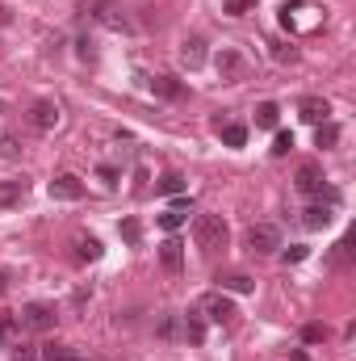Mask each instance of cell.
Listing matches in <instances>:
<instances>
[{
	"mask_svg": "<svg viewBox=\"0 0 356 361\" xmlns=\"http://www.w3.org/2000/svg\"><path fill=\"white\" fill-rule=\"evenodd\" d=\"M302 341H306V345H319V341H327V328H323V324H306V328H302Z\"/></svg>",
	"mask_w": 356,
	"mask_h": 361,
	"instance_id": "27",
	"label": "cell"
},
{
	"mask_svg": "<svg viewBox=\"0 0 356 361\" xmlns=\"http://www.w3.org/2000/svg\"><path fill=\"white\" fill-rule=\"evenodd\" d=\"M331 206H323V202H310L306 210H302V223L310 227V231H323V227H331Z\"/></svg>",
	"mask_w": 356,
	"mask_h": 361,
	"instance_id": "13",
	"label": "cell"
},
{
	"mask_svg": "<svg viewBox=\"0 0 356 361\" xmlns=\"http://www.w3.org/2000/svg\"><path fill=\"white\" fill-rule=\"evenodd\" d=\"M201 311H205V319H214V324H231L239 311H235V302L227 298V290H214V294H205L201 298Z\"/></svg>",
	"mask_w": 356,
	"mask_h": 361,
	"instance_id": "4",
	"label": "cell"
},
{
	"mask_svg": "<svg viewBox=\"0 0 356 361\" xmlns=\"http://www.w3.org/2000/svg\"><path fill=\"white\" fill-rule=\"evenodd\" d=\"M184 341H189V345H201V341H205V319H201V311H189V315H184Z\"/></svg>",
	"mask_w": 356,
	"mask_h": 361,
	"instance_id": "19",
	"label": "cell"
},
{
	"mask_svg": "<svg viewBox=\"0 0 356 361\" xmlns=\"http://www.w3.org/2000/svg\"><path fill=\"white\" fill-rule=\"evenodd\" d=\"M293 185H298V193H306V197H323L327 177H323V169H319V164H302V169H298V177H293Z\"/></svg>",
	"mask_w": 356,
	"mask_h": 361,
	"instance_id": "5",
	"label": "cell"
},
{
	"mask_svg": "<svg viewBox=\"0 0 356 361\" xmlns=\"http://www.w3.org/2000/svg\"><path fill=\"white\" fill-rule=\"evenodd\" d=\"M122 235L134 244V240H139V223H134V219H130V223H122Z\"/></svg>",
	"mask_w": 356,
	"mask_h": 361,
	"instance_id": "35",
	"label": "cell"
},
{
	"mask_svg": "<svg viewBox=\"0 0 356 361\" xmlns=\"http://www.w3.org/2000/svg\"><path fill=\"white\" fill-rule=\"evenodd\" d=\"M293 152V135L289 130H276V139H272V156H289Z\"/></svg>",
	"mask_w": 356,
	"mask_h": 361,
	"instance_id": "25",
	"label": "cell"
},
{
	"mask_svg": "<svg viewBox=\"0 0 356 361\" xmlns=\"http://www.w3.org/2000/svg\"><path fill=\"white\" fill-rule=\"evenodd\" d=\"M151 92H155V97H168V101H177L180 92H184V85H180L177 76H151Z\"/></svg>",
	"mask_w": 356,
	"mask_h": 361,
	"instance_id": "18",
	"label": "cell"
},
{
	"mask_svg": "<svg viewBox=\"0 0 356 361\" xmlns=\"http://www.w3.org/2000/svg\"><path fill=\"white\" fill-rule=\"evenodd\" d=\"M21 197H25V180H0V210L17 206Z\"/></svg>",
	"mask_w": 356,
	"mask_h": 361,
	"instance_id": "20",
	"label": "cell"
},
{
	"mask_svg": "<svg viewBox=\"0 0 356 361\" xmlns=\"http://www.w3.org/2000/svg\"><path fill=\"white\" fill-rule=\"evenodd\" d=\"M193 240H197V248H201L205 257H218V252L227 248L231 231H227L222 214H197V219H193Z\"/></svg>",
	"mask_w": 356,
	"mask_h": 361,
	"instance_id": "1",
	"label": "cell"
},
{
	"mask_svg": "<svg viewBox=\"0 0 356 361\" xmlns=\"http://www.w3.org/2000/svg\"><path fill=\"white\" fill-rule=\"evenodd\" d=\"M252 4H256V0H227V8H222V13H227V17H243Z\"/></svg>",
	"mask_w": 356,
	"mask_h": 361,
	"instance_id": "29",
	"label": "cell"
},
{
	"mask_svg": "<svg viewBox=\"0 0 356 361\" xmlns=\"http://www.w3.org/2000/svg\"><path fill=\"white\" fill-rule=\"evenodd\" d=\"M298 114H302L310 126H319V122L331 118V101H327V97H302V101H298Z\"/></svg>",
	"mask_w": 356,
	"mask_h": 361,
	"instance_id": "8",
	"label": "cell"
},
{
	"mask_svg": "<svg viewBox=\"0 0 356 361\" xmlns=\"http://www.w3.org/2000/svg\"><path fill=\"white\" fill-rule=\"evenodd\" d=\"M272 55H276V59H281V63H285V59H289V63H293V59H298V51H293V47H276V51H272Z\"/></svg>",
	"mask_w": 356,
	"mask_h": 361,
	"instance_id": "34",
	"label": "cell"
},
{
	"mask_svg": "<svg viewBox=\"0 0 356 361\" xmlns=\"http://www.w3.org/2000/svg\"><path fill=\"white\" fill-rule=\"evenodd\" d=\"M8 21H13V13H8V8L0 4V25H8Z\"/></svg>",
	"mask_w": 356,
	"mask_h": 361,
	"instance_id": "37",
	"label": "cell"
},
{
	"mask_svg": "<svg viewBox=\"0 0 356 361\" xmlns=\"http://www.w3.org/2000/svg\"><path fill=\"white\" fill-rule=\"evenodd\" d=\"M243 244H248V252H256V257H272V252L281 248V231H276L272 223H252L248 235H243Z\"/></svg>",
	"mask_w": 356,
	"mask_h": 361,
	"instance_id": "2",
	"label": "cell"
},
{
	"mask_svg": "<svg viewBox=\"0 0 356 361\" xmlns=\"http://www.w3.org/2000/svg\"><path fill=\"white\" fill-rule=\"evenodd\" d=\"M17 332H21V319H17L13 311H0V345H4V349L17 345Z\"/></svg>",
	"mask_w": 356,
	"mask_h": 361,
	"instance_id": "17",
	"label": "cell"
},
{
	"mask_svg": "<svg viewBox=\"0 0 356 361\" xmlns=\"http://www.w3.org/2000/svg\"><path fill=\"white\" fill-rule=\"evenodd\" d=\"M180 189H184V177L180 173H168V177L160 180V193H180Z\"/></svg>",
	"mask_w": 356,
	"mask_h": 361,
	"instance_id": "28",
	"label": "cell"
},
{
	"mask_svg": "<svg viewBox=\"0 0 356 361\" xmlns=\"http://www.w3.org/2000/svg\"><path fill=\"white\" fill-rule=\"evenodd\" d=\"M177 332H180V315H168V319L160 324V336H164V341H172Z\"/></svg>",
	"mask_w": 356,
	"mask_h": 361,
	"instance_id": "31",
	"label": "cell"
},
{
	"mask_svg": "<svg viewBox=\"0 0 356 361\" xmlns=\"http://www.w3.org/2000/svg\"><path fill=\"white\" fill-rule=\"evenodd\" d=\"M42 361H89L80 349H72V345H42Z\"/></svg>",
	"mask_w": 356,
	"mask_h": 361,
	"instance_id": "16",
	"label": "cell"
},
{
	"mask_svg": "<svg viewBox=\"0 0 356 361\" xmlns=\"http://www.w3.org/2000/svg\"><path fill=\"white\" fill-rule=\"evenodd\" d=\"M4 290H8V277H4V273H0V294H4Z\"/></svg>",
	"mask_w": 356,
	"mask_h": 361,
	"instance_id": "38",
	"label": "cell"
},
{
	"mask_svg": "<svg viewBox=\"0 0 356 361\" xmlns=\"http://www.w3.org/2000/svg\"><path fill=\"white\" fill-rule=\"evenodd\" d=\"M214 130L222 135V143H227V147H243V143H248V126H243V122H227V118H214Z\"/></svg>",
	"mask_w": 356,
	"mask_h": 361,
	"instance_id": "12",
	"label": "cell"
},
{
	"mask_svg": "<svg viewBox=\"0 0 356 361\" xmlns=\"http://www.w3.org/2000/svg\"><path fill=\"white\" fill-rule=\"evenodd\" d=\"M160 261H164L168 273H180V265H184V244L180 240H164L160 244Z\"/></svg>",
	"mask_w": 356,
	"mask_h": 361,
	"instance_id": "15",
	"label": "cell"
},
{
	"mask_svg": "<svg viewBox=\"0 0 356 361\" xmlns=\"http://www.w3.org/2000/svg\"><path fill=\"white\" fill-rule=\"evenodd\" d=\"M13 361H42L38 345H13Z\"/></svg>",
	"mask_w": 356,
	"mask_h": 361,
	"instance_id": "26",
	"label": "cell"
},
{
	"mask_svg": "<svg viewBox=\"0 0 356 361\" xmlns=\"http://www.w3.org/2000/svg\"><path fill=\"white\" fill-rule=\"evenodd\" d=\"M276 118H281L276 101H260V105H256V126H260V130H272V126H276Z\"/></svg>",
	"mask_w": 356,
	"mask_h": 361,
	"instance_id": "23",
	"label": "cell"
},
{
	"mask_svg": "<svg viewBox=\"0 0 356 361\" xmlns=\"http://www.w3.org/2000/svg\"><path fill=\"white\" fill-rule=\"evenodd\" d=\"M184 210H189V202H177V206H168V210H164V214H160V227H164V231H177L180 223H184V219H189V214H184Z\"/></svg>",
	"mask_w": 356,
	"mask_h": 361,
	"instance_id": "22",
	"label": "cell"
},
{
	"mask_svg": "<svg viewBox=\"0 0 356 361\" xmlns=\"http://www.w3.org/2000/svg\"><path fill=\"white\" fill-rule=\"evenodd\" d=\"M30 122H34V130H55V122H59V105H55V101H34Z\"/></svg>",
	"mask_w": 356,
	"mask_h": 361,
	"instance_id": "9",
	"label": "cell"
},
{
	"mask_svg": "<svg viewBox=\"0 0 356 361\" xmlns=\"http://www.w3.org/2000/svg\"><path fill=\"white\" fill-rule=\"evenodd\" d=\"M51 197L55 202H80L84 197V180L72 177V173H59V177L51 180Z\"/></svg>",
	"mask_w": 356,
	"mask_h": 361,
	"instance_id": "6",
	"label": "cell"
},
{
	"mask_svg": "<svg viewBox=\"0 0 356 361\" xmlns=\"http://www.w3.org/2000/svg\"><path fill=\"white\" fill-rule=\"evenodd\" d=\"M314 143H319V147H331V143H340V126H336V122H319V130H314Z\"/></svg>",
	"mask_w": 356,
	"mask_h": 361,
	"instance_id": "24",
	"label": "cell"
},
{
	"mask_svg": "<svg viewBox=\"0 0 356 361\" xmlns=\"http://www.w3.org/2000/svg\"><path fill=\"white\" fill-rule=\"evenodd\" d=\"M205 59H210V51H205V38H184L180 42V63L189 68V72H197V68H205Z\"/></svg>",
	"mask_w": 356,
	"mask_h": 361,
	"instance_id": "7",
	"label": "cell"
},
{
	"mask_svg": "<svg viewBox=\"0 0 356 361\" xmlns=\"http://www.w3.org/2000/svg\"><path fill=\"white\" fill-rule=\"evenodd\" d=\"M76 261H84V265L89 261H101V240L96 235H80L76 240Z\"/></svg>",
	"mask_w": 356,
	"mask_h": 361,
	"instance_id": "21",
	"label": "cell"
},
{
	"mask_svg": "<svg viewBox=\"0 0 356 361\" xmlns=\"http://www.w3.org/2000/svg\"><path fill=\"white\" fill-rule=\"evenodd\" d=\"M84 8H96L92 17H96V21H105L109 30H130V21H126V17H122V13H117V8H113L109 0H89Z\"/></svg>",
	"mask_w": 356,
	"mask_h": 361,
	"instance_id": "10",
	"label": "cell"
},
{
	"mask_svg": "<svg viewBox=\"0 0 356 361\" xmlns=\"http://www.w3.org/2000/svg\"><path fill=\"white\" fill-rule=\"evenodd\" d=\"M214 63H218V76H222V80H239V76L248 72V63H243V55H239V51H222Z\"/></svg>",
	"mask_w": 356,
	"mask_h": 361,
	"instance_id": "11",
	"label": "cell"
},
{
	"mask_svg": "<svg viewBox=\"0 0 356 361\" xmlns=\"http://www.w3.org/2000/svg\"><path fill=\"white\" fill-rule=\"evenodd\" d=\"M17 152H21V147H17V139H13V135H4V139H0V156H4V160H13Z\"/></svg>",
	"mask_w": 356,
	"mask_h": 361,
	"instance_id": "32",
	"label": "cell"
},
{
	"mask_svg": "<svg viewBox=\"0 0 356 361\" xmlns=\"http://www.w3.org/2000/svg\"><path fill=\"white\" fill-rule=\"evenodd\" d=\"M17 319H21V328H30V332H51L55 319H59V311H55L51 302H25Z\"/></svg>",
	"mask_w": 356,
	"mask_h": 361,
	"instance_id": "3",
	"label": "cell"
},
{
	"mask_svg": "<svg viewBox=\"0 0 356 361\" xmlns=\"http://www.w3.org/2000/svg\"><path fill=\"white\" fill-rule=\"evenodd\" d=\"M285 261H289V265L306 261V248H302V244H289V248H285Z\"/></svg>",
	"mask_w": 356,
	"mask_h": 361,
	"instance_id": "33",
	"label": "cell"
},
{
	"mask_svg": "<svg viewBox=\"0 0 356 361\" xmlns=\"http://www.w3.org/2000/svg\"><path fill=\"white\" fill-rule=\"evenodd\" d=\"M96 177H101L105 189H113V185H117V169H113V164H101V169H96Z\"/></svg>",
	"mask_w": 356,
	"mask_h": 361,
	"instance_id": "30",
	"label": "cell"
},
{
	"mask_svg": "<svg viewBox=\"0 0 356 361\" xmlns=\"http://www.w3.org/2000/svg\"><path fill=\"white\" fill-rule=\"evenodd\" d=\"M80 59H96V51H92V38H80Z\"/></svg>",
	"mask_w": 356,
	"mask_h": 361,
	"instance_id": "36",
	"label": "cell"
},
{
	"mask_svg": "<svg viewBox=\"0 0 356 361\" xmlns=\"http://www.w3.org/2000/svg\"><path fill=\"white\" fill-rule=\"evenodd\" d=\"M214 281H218V290H231V294H252L256 290V281L248 273H218Z\"/></svg>",
	"mask_w": 356,
	"mask_h": 361,
	"instance_id": "14",
	"label": "cell"
}]
</instances>
